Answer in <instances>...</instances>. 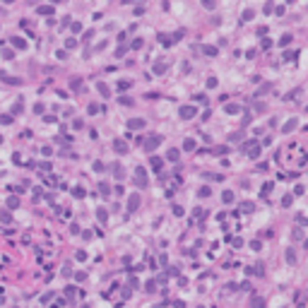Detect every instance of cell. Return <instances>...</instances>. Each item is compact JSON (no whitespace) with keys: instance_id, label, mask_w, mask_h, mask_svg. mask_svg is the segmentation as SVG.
I'll list each match as a JSON object with an SVG mask.
<instances>
[{"instance_id":"14","label":"cell","mask_w":308,"mask_h":308,"mask_svg":"<svg viewBox=\"0 0 308 308\" xmlns=\"http://www.w3.org/2000/svg\"><path fill=\"white\" fill-rule=\"evenodd\" d=\"M96 87H99V92H101V94H104V96H108V87H106V84H104V82H99V84H96Z\"/></svg>"},{"instance_id":"5","label":"cell","mask_w":308,"mask_h":308,"mask_svg":"<svg viewBox=\"0 0 308 308\" xmlns=\"http://www.w3.org/2000/svg\"><path fill=\"white\" fill-rule=\"evenodd\" d=\"M183 149H186V152H193V149H195V140H190V137H188V140L183 142Z\"/></svg>"},{"instance_id":"31","label":"cell","mask_w":308,"mask_h":308,"mask_svg":"<svg viewBox=\"0 0 308 308\" xmlns=\"http://www.w3.org/2000/svg\"><path fill=\"white\" fill-rule=\"evenodd\" d=\"M241 207H243V209H246V212H248V209H250V212H253V202H243V205H241Z\"/></svg>"},{"instance_id":"21","label":"cell","mask_w":308,"mask_h":308,"mask_svg":"<svg viewBox=\"0 0 308 308\" xmlns=\"http://www.w3.org/2000/svg\"><path fill=\"white\" fill-rule=\"evenodd\" d=\"M7 205H10V207H17V205H20V197H10Z\"/></svg>"},{"instance_id":"10","label":"cell","mask_w":308,"mask_h":308,"mask_svg":"<svg viewBox=\"0 0 308 308\" xmlns=\"http://www.w3.org/2000/svg\"><path fill=\"white\" fill-rule=\"evenodd\" d=\"M0 77H3L7 84H20V80H14V77H10V75H0Z\"/></svg>"},{"instance_id":"28","label":"cell","mask_w":308,"mask_h":308,"mask_svg":"<svg viewBox=\"0 0 308 308\" xmlns=\"http://www.w3.org/2000/svg\"><path fill=\"white\" fill-rule=\"evenodd\" d=\"M286 260H289V262H294V260H296V255H294L291 250H286Z\"/></svg>"},{"instance_id":"2","label":"cell","mask_w":308,"mask_h":308,"mask_svg":"<svg viewBox=\"0 0 308 308\" xmlns=\"http://www.w3.org/2000/svg\"><path fill=\"white\" fill-rule=\"evenodd\" d=\"M113 149L120 152V154H125V152H128V144H125V140H116L113 142Z\"/></svg>"},{"instance_id":"9","label":"cell","mask_w":308,"mask_h":308,"mask_svg":"<svg viewBox=\"0 0 308 308\" xmlns=\"http://www.w3.org/2000/svg\"><path fill=\"white\" fill-rule=\"evenodd\" d=\"M142 125H144V120H140V118H133V120H130V128H142Z\"/></svg>"},{"instance_id":"26","label":"cell","mask_w":308,"mask_h":308,"mask_svg":"<svg viewBox=\"0 0 308 308\" xmlns=\"http://www.w3.org/2000/svg\"><path fill=\"white\" fill-rule=\"evenodd\" d=\"M173 214H176V217H180V214H183V207H180V205H176V207H173Z\"/></svg>"},{"instance_id":"15","label":"cell","mask_w":308,"mask_h":308,"mask_svg":"<svg viewBox=\"0 0 308 308\" xmlns=\"http://www.w3.org/2000/svg\"><path fill=\"white\" fill-rule=\"evenodd\" d=\"M270 190H272V183H265V186H262V197H267Z\"/></svg>"},{"instance_id":"8","label":"cell","mask_w":308,"mask_h":308,"mask_svg":"<svg viewBox=\"0 0 308 308\" xmlns=\"http://www.w3.org/2000/svg\"><path fill=\"white\" fill-rule=\"evenodd\" d=\"M164 70H166V63H157V65H154V72H157V75H161Z\"/></svg>"},{"instance_id":"4","label":"cell","mask_w":308,"mask_h":308,"mask_svg":"<svg viewBox=\"0 0 308 308\" xmlns=\"http://www.w3.org/2000/svg\"><path fill=\"white\" fill-rule=\"evenodd\" d=\"M137 207H140V197H137V195H133V197H130V202H128V209H133V212H135Z\"/></svg>"},{"instance_id":"13","label":"cell","mask_w":308,"mask_h":308,"mask_svg":"<svg viewBox=\"0 0 308 308\" xmlns=\"http://www.w3.org/2000/svg\"><path fill=\"white\" fill-rule=\"evenodd\" d=\"M39 12H41V14H51V12H53V7H51V5H41V7H39Z\"/></svg>"},{"instance_id":"27","label":"cell","mask_w":308,"mask_h":308,"mask_svg":"<svg viewBox=\"0 0 308 308\" xmlns=\"http://www.w3.org/2000/svg\"><path fill=\"white\" fill-rule=\"evenodd\" d=\"M96 214H99V219H101V222H106V209H96Z\"/></svg>"},{"instance_id":"24","label":"cell","mask_w":308,"mask_h":308,"mask_svg":"<svg viewBox=\"0 0 308 308\" xmlns=\"http://www.w3.org/2000/svg\"><path fill=\"white\" fill-rule=\"evenodd\" d=\"M222 197H224V202H231V200H233V193H224Z\"/></svg>"},{"instance_id":"22","label":"cell","mask_w":308,"mask_h":308,"mask_svg":"<svg viewBox=\"0 0 308 308\" xmlns=\"http://www.w3.org/2000/svg\"><path fill=\"white\" fill-rule=\"evenodd\" d=\"M70 84H72V89H82V80H72Z\"/></svg>"},{"instance_id":"1","label":"cell","mask_w":308,"mask_h":308,"mask_svg":"<svg viewBox=\"0 0 308 308\" xmlns=\"http://www.w3.org/2000/svg\"><path fill=\"white\" fill-rule=\"evenodd\" d=\"M180 118H193V116H197V108L195 106H180Z\"/></svg>"},{"instance_id":"6","label":"cell","mask_w":308,"mask_h":308,"mask_svg":"<svg viewBox=\"0 0 308 308\" xmlns=\"http://www.w3.org/2000/svg\"><path fill=\"white\" fill-rule=\"evenodd\" d=\"M202 53H205V56H217V48H214V46H205Z\"/></svg>"},{"instance_id":"25","label":"cell","mask_w":308,"mask_h":308,"mask_svg":"<svg viewBox=\"0 0 308 308\" xmlns=\"http://www.w3.org/2000/svg\"><path fill=\"white\" fill-rule=\"evenodd\" d=\"M253 308H262V299H253Z\"/></svg>"},{"instance_id":"17","label":"cell","mask_w":308,"mask_h":308,"mask_svg":"<svg viewBox=\"0 0 308 308\" xmlns=\"http://www.w3.org/2000/svg\"><path fill=\"white\" fill-rule=\"evenodd\" d=\"M279 43H282V46H286V43H291V34H284V36H282V41H279Z\"/></svg>"},{"instance_id":"30","label":"cell","mask_w":308,"mask_h":308,"mask_svg":"<svg viewBox=\"0 0 308 308\" xmlns=\"http://www.w3.org/2000/svg\"><path fill=\"white\" fill-rule=\"evenodd\" d=\"M0 219H3V222H10L12 217H10V212H3V214H0Z\"/></svg>"},{"instance_id":"29","label":"cell","mask_w":308,"mask_h":308,"mask_svg":"<svg viewBox=\"0 0 308 308\" xmlns=\"http://www.w3.org/2000/svg\"><path fill=\"white\" fill-rule=\"evenodd\" d=\"M200 195H202V197H207V195H212V190H209V188H207V186H205V188H202V190H200Z\"/></svg>"},{"instance_id":"7","label":"cell","mask_w":308,"mask_h":308,"mask_svg":"<svg viewBox=\"0 0 308 308\" xmlns=\"http://www.w3.org/2000/svg\"><path fill=\"white\" fill-rule=\"evenodd\" d=\"M12 43H14L17 48H24V46H27V43H24V39H20V36H14V39H12Z\"/></svg>"},{"instance_id":"19","label":"cell","mask_w":308,"mask_h":308,"mask_svg":"<svg viewBox=\"0 0 308 308\" xmlns=\"http://www.w3.org/2000/svg\"><path fill=\"white\" fill-rule=\"evenodd\" d=\"M161 166V159L159 157H152V169H159Z\"/></svg>"},{"instance_id":"32","label":"cell","mask_w":308,"mask_h":308,"mask_svg":"<svg viewBox=\"0 0 308 308\" xmlns=\"http://www.w3.org/2000/svg\"><path fill=\"white\" fill-rule=\"evenodd\" d=\"M0 142H3V137H0Z\"/></svg>"},{"instance_id":"20","label":"cell","mask_w":308,"mask_h":308,"mask_svg":"<svg viewBox=\"0 0 308 308\" xmlns=\"http://www.w3.org/2000/svg\"><path fill=\"white\" fill-rule=\"evenodd\" d=\"M294 128H296V120H289V123L284 125V130H286V133H289V130H294Z\"/></svg>"},{"instance_id":"16","label":"cell","mask_w":308,"mask_h":308,"mask_svg":"<svg viewBox=\"0 0 308 308\" xmlns=\"http://www.w3.org/2000/svg\"><path fill=\"white\" fill-rule=\"evenodd\" d=\"M99 190H101V195H108L111 188H108V183H99Z\"/></svg>"},{"instance_id":"18","label":"cell","mask_w":308,"mask_h":308,"mask_svg":"<svg viewBox=\"0 0 308 308\" xmlns=\"http://www.w3.org/2000/svg\"><path fill=\"white\" fill-rule=\"evenodd\" d=\"M178 159V149H169V161H176Z\"/></svg>"},{"instance_id":"11","label":"cell","mask_w":308,"mask_h":308,"mask_svg":"<svg viewBox=\"0 0 308 308\" xmlns=\"http://www.w3.org/2000/svg\"><path fill=\"white\" fill-rule=\"evenodd\" d=\"M72 195H75V197H84V188H80V186L72 188Z\"/></svg>"},{"instance_id":"23","label":"cell","mask_w":308,"mask_h":308,"mask_svg":"<svg viewBox=\"0 0 308 308\" xmlns=\"http://www.w3.org/2000/svg\"><path fill=\"white\" fill-rule=\"evenodd\" d=\"M113 171H116V178H123V176H125V173H123V169H120V166H113Z\"/></svg>"},{"instance_id":"3","label":"cell","mask_w":308,"mask_h":308,"mask_svg":"<svg viewBox=\"0 0 308 308\" xmlns=\"http://www.w3.org/2000/svg\"><path fill=\"white\" fill-rule=\"evenodd\" d=\"M159 142H161V135H157V137H149V140H147V149H154Z\"/></svg>"},{"instance_id":"12","label":"cell","mask_w":308,"mask_h":308,"mask_svg":"<svg viewBox=\"0 0 308 308\" xmlns=\"http://www.w3.org/2000/svg\"><path fill=\"white\" fill-rule=\"evenodd\" d=\"M226 113H238V106L236 104H226Z\"/></svg>"}]
</instances>
